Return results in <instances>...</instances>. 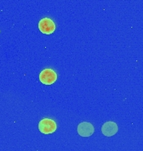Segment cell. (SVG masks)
Returning a JSON list of instances; mask_svg holds the SVG:
<instances>
[{"label": "cell", "instance_id": "obj_1", "mask_svg": "<svg viewBox=\"0 0 143 151\" xmlns=\"http://www.w3.org/2000/svg\"><path fill=\"white\" fill-rule=\"evenodd\" d=\"M39 129L44 134H50L57 129V125L52 119H44L39 124Z\"/></svg>", "mask_w": 143, "mask_h": 151}, {"label": "cell", "instance_id": "obj_3", "mask_svg": "<svg viewBox=\"0 0 143 151\" xmlns=\"http://www.w3.org/2000/svg\"><path fill=\"white\" fill-rule=\"evenodd\" d=\"M39 30L45 35H50L55 30V24L52 19L49 18H44L39 23Z\"/></svg>", "mask_w": 143, "mask_h": 151}, {"label": "cell", "instance_id": "obj_4", "mask_svg": "<svg viewBox=\"0 0 143 151\" xmlns=\"http://www.w3.org/2000/svg\"><path fill=\"white\" fill-rule=\"evenodd\" d=\"M94 130V126L88 122H83L79 124L77 128L78 134L82 137H90V135L93 134Z\"/></svg>", "mask_w": 143, "mask_h": 151}, {"label": "cell", "instance_id": "obj_5", "mask_svg": "<svg viewBox=\"0 0 143 151\" xmlns=\"http://www.w3.org/2000/svg\"><path fill=\"white\" fill-rule=\"evenodd\" d=\"M101 131L105 136L111 137V136H113L117 134V131H118V127H117L116 123L110 121V122H107L106 124H103Z\"/></svg>", "mask_w": 143, "mask_h": 151}, {"label": "cell", "instance_id": "obj_2", "mask_svg": "<svg viewBox=\"0 0 143 151\" xmlns=\"http://www.w3.org/2000/svg\"><path fill=\"white\" fill-rule=\"evenodd\" d=\"M57 80V74L52 69H44L39 74V81L44 85H52Z\"/></svg>", "mask_w": 143, "mask_h": 151}]
</instances>
